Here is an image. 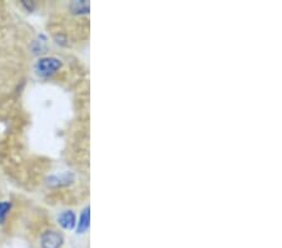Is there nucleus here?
I'll use <instances>...</instances> for the list:
<instances>
[{
	"label": "nucleus",
	"instance_id": "1",
	"mask_svg": "<svg viewBox=\"0 0 282 248\" xmlns=\"http://www.w3.org/2000/svg\"><path fill=\"white\" fill-rule=\"evenodd\" d=\"M60 68H62V61L56 56H45V58L39 59L35 65L36 73L42 77L53 76Z\"/></svg>",
	"mask_w": 282,
	"mask_h": 248
},
{
	"label": "nucleus",
	"instance_id": "2",
	"mask_svg": "<svg viewBox=\"0 0 282 248\" xmlns=\"http://www.w3.org/2000/svg\"><path fill=\"white\" fill-rule=\"evenodd\" d=\"M42 248H60L63 246V236L56 231H45L40 237Z\"/></svg>",
	"mask_w": 282,
	"mask_h": 248
},
{
	"label": "nucleus",
	"instance_id": "3",
	"mask_svg": "<svg viewBox=\"0 0 282 248\" xmlns=\"http://www.w3.org/2000/svg\"><path fill=\"white\" fill-rule=\"evenodd\" d=\"M58 222L64 229H73L77 224L76 213L73 211H65L58 217Z\"/></svg>",
	"mask_w": 282,
	"mask_h": 248
},
{
	"label": "nucleus",
	"instance_id": "4",
	"mask_svg": "<svg viewBox=\"0 0 282 248\" xmlns=\"http://www.w3.org/2000/svg\"><path fill=\"white\" fill-rule=\"evenodd\" d=\"M90 211L89 207L84 209L83 212H82L81 217H79V222H78V227H77V232L78 233H84V232H87L88 228H89V220H90Z\"/></svg>",
	"mask_w": 282,
	"mask_h": 248
},
{
	"label": "nucleus",
	"instance_id": "5",
	"mask_svg": "<svg viewBox=\"0 0 282 248\" xmlns=\"http://www.w3.org/2000/svg\"><path fill=\"white\" fill-rule=\"evenodd\" d=\"M70 9L76 14H87V13H89V4L87 1H74L70 5Z\"/></svg>",
	"mask_w": 282,
	"mask_h": 248
},
{
	"label": "nucleus",
	"instance_id": "6",
	"mask_svg": "<svg viewBox=\"0 0 282 248\" xmlns=\"http://www.w3.org/2000/svg\"><path fill=\"white\" fill-rule=\"evenodd\" d=\"M74 179V177H73L72 173H64V174H60V176H56V177H52V178H49V182H58L56 183V186H62V184H69L70 182Z\"/></svg>",
	"mask_w": 282,
	"mask_h": 248
},
{
	"label": "nucleus",
	"instance_id": "7",
	"mask_svg": "<svg viewBox=\"0 0 282 248\" xmlns=\"http://www.w3.org/2000/svg\"><path fill=\"white\" fill-rule=\"evenodd\" d=\"M10 208H11L10 202H0V223H3L4 220H5Z\"/></svg>",
	"mask_w": 282,
	"mask_h": 248
}]
</instances>
